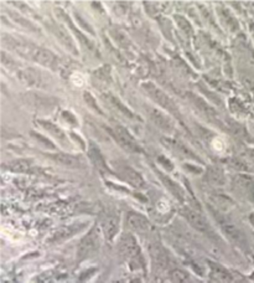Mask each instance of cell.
<instances>
[{"mask_svg":"<svg viewBox=\"0 0 254 283\" xmlns=\"http://www.w3.org/2000/svg\"><path fill=\"white\" fill-rule=\"evenodd\" d=\"M11 47L19 54V55L24 56V57L30 58L40 65L45 66L49 68H55L57 66V56L52 51L48 50L42 46L32 44L27 41H19V40L10 39Z\"/></svg>","mask_w":254,"mask_h":283,"instance_id":"obj_1","label":"cell"},{"mask_svg":"<svg viewBox=\"0 0 254 283\" xmlns=\"http://www.w3.org/2000/svg\"><path fill=\"white\" fill-rule=\"evenodd\" d=\"M118 251L122 258L126 259L133 270L144 268L145 262L144 258H143L142 250H140L139 244L131 233L126 232L121 236Z\"/></svg>","mask_w":254,"mask_h":283,"instance_id":"obj_2","label":"cell"},{"mask_svg":"<svg viewBox=\"0 0 254 283\" xmlns=\"http://www.w3.org/2000/svg\"><path fill=\"white\" fill-rule=\"evenodd\" d=\"M101 235H103L102 230L96 225L83 236V239L81 240L78 249H77V261L78 262L91 258L100 251Z\"/></svg>","mask_w":254,"mask_h":283,"instance_id":"obj_3","label":"cell"},{"mask_svg":"<svg viewBox=\"0 0 254 283\" xmlns=\"http://www.w3.org/2000/svg\"><path fill=\"white\" fill-rule=\"evenodd\" d=\"M142 87L143 89L147 92L148 96H149L156 105H159L160 107H163L164 110L168 111L171 114L176 115V117H180L178 107L176 106V103L174 102L173 98L169 97L163 89H160L159 87L155 86L152 82H144V84L142 85Z\"/></svg>","mask_w":254,"mask_h":283,"instance_id":"obj_4","label":"cell"},{"mask_svg":"<svg viewBox=\"0 0 254 283\" xmlns=\"http://www.w3.org/2000/svg\"><path fill=\"white\" fill-rule=\"evenodd\" d=\"M110 134L113 136V138L117 141L119 145H121L123 149L128 150V152L133 153H139L142 152V148L140 145L136 143V141L134 139V137L127 131L124 127L122 126H113L110 128Z\"/></svg>","mask_w":254,"mask_h":283,"instance_id":"obj_5","label":"cell"},{"mask_svg":"<svg viewBox=\"0 0 254 283\" xmlns=\"http://www.w3.org/2000/svg\"><path fill=\"white\" fill-rule=\"evenodd\" d=\"M181 214H182V216L185 218V220H186L195 230H197L201 233H204V235L213 236L212 227H211V225L208 224V221L204 219V216H202L199 211H195V210L186 207V209L182 210Z\"/></svg>","mask_w":254,"mask_h":283,"instance_id":"obj_6","label":"cell"},{"mask_svg":"<svg viewBox=\"0 0 254 283\" xmlns=\"http://www.w3.org/2000/svg\"><path fill=\"white\" fill-rule=\"evenodd\" d=\"M126 226L130 231L138 233H147L152 230V223L144 215L135 211L127 212Z\"/></svg>","mask_w":254,"mask_h":283,"instance_id":"obj_7","label":"cell"},{"mask_svg":"<svg viewBox=\"0 0 254 283\" xmlns=\"http://www.w3.org/2000/svg\"><path fill=\"white\" fill-rule=\"evenodd\" d=\"M145 111H147V113L149 114V118L152 121V123H154L157 128H160L163 132H165V133H173L174 122L168 114H165V113L161 110H159V108L152 107V106L145 108Z\"/></svg>","mask_w":254,"mask_h":283,"instance_id":"obj_8","label":"cell"},{"mask_svg":"<svg viewBox=\"0 0 254 283\" xmlns=\"http://www.w3.org/2000/svg\"><path fill=\"white\" fill-rule=\"evenodd\" d=\"M48 155L49 159L53 160L56 164L62 165V167H66V168H71V169H78V168H83L86 163L83 162V159L77 155H72V154H67V153H53V154H46Z\"/></svg>","mask_w":254,"mask_h":283,"instance_id":"obj_9","label":"cell"},{"mask_svg":"<svg viewBox=\"0 0 254 283\" xmlns=\"http://www.w3.org/2000/svg\"><path fill=\"white\" fill-rule=\"evenodd\" d=\"M119 225L121 221L119 218L114 214H108L101 221V230H102L103 236L107 241H113L114 237L119 232Z\"/></svg>","mask_w":254,"mask_h":283,"instance_id":"obj_10","label":"cell"},{"mask_svg":"<svg viewBox=\"0 0 254 283\" xmlns=\"http://www.w3.org/2000/svg\"><path fill=\"white\" fill-rule=\"evenodd\" d=\"M118 174L122 176V179H124L127 183L130 184L134 188H145V180L142 174L138 173L135 169H133L129 165H118Z\"/></svg>","mask_w":254,"mask_h":283,"instance_id":"obj_11","label":"cell"},{"mask_svg":"<svg viewBox=\"0 0 254 283\" xmlns=\"http://www.w3.org/2000/svg\"><path fill=\"white\" fill-rule=\"evenodd\" d=\"M207 263L210 266L211 276H212L218 283H233L234 275L230 272V271H228L227 268L223 267L220 263L213 262V261H208Z\"/></svg>","mask_w":254,"mask_h":283,"instance_id":"obj_12","label":"cell"},{"mask_svg":"<svg viewBox=\"0 0 254 283\" xmlns=\"http://www.w3.org/2000/svg\"><path fill=\"white\" fill-rule=\"evenodd\" d=\"M51 29H52L55 36L58 39V41L62 42V45L66 47V49H67L68 51H71V53L75 54V55H77V54H78L74 39H72L71 35L68 34V32L66 31V30L63 29L62 27H58V25L53 24L52 27H51Z\"/></svg>","mask_w":254,"mask_h":283,"instance_id":"obj_13","label":"cell"},{"mask_svg":"<svg viewBox=\"0 0 254 283\" xmlns=\"http://www.w3.org/2000/svg\"><path fill=\"white\" fill-rule=\"evenodd\" d=\"M217 220H218V223H220L221 228H222V231L225 232V235L227 236L228 239L237 242V244H241V242L243 241V235H242V232L233 225V224L230 223V221H228L227 219H222V218H220V219L217 218Z\"/></svg>","mask_w":254,"mask_h":283,"instance_id":"obj_14","label":"cell"},{"mask_svg":"<svg viewBox=\"0 0 254 283\" xmlns=\"http://www.w3.org/2000/svg\"><path fill=\"white\" fill-rule=\"evenodd\" d=\"M164 142L166 143L168 148H170L174 153L178 154L180 157L191 158V159H194V160H200L199 158L196 157V154H195V153L192 152L189 147H186V145L180 143V142L173 141V139H166V141H164Z\"/></svg>","mask_w":254,"mask_h":283,"instance_id":"obj_15","label":"cell"},{"mask_svg":"<svg viewBox=\"0 0 254 283\" xmlns=\"http://www.w3.org/2000/svg\"><path fill=\"white\" fill-rule=\"evenodd\" d=\"M169 280L171 283H197L187 271L182 268H174L169 272Z\"/></svg>","mask_w":254,"mask_h":283,"instance_id":"obj_16","label":"cell"},{"mask_svg":"<svg viewBox=\"0 0 254 283\" xmlns=\"http://www.w3.org/2000/svg\"><path fill=\"white\" fill-rule=\"evenodd\" d=\"M84 225H71V226H65L61 230H58L55 235L52 236V239L50 240L51 242H60L63 240L68 239V237H72L74 235H76Z\"/></svg>","mask_w":254,"mask_h":283,"instance_id":"obj_17","label":"cell"},{"mask_svg":"<svg viewBox=\"0 0 254 283\" xmlns=\"http://www.w3.org/2000/svg\"><path fill=\"white\" fill-rule=\"evenodd\" d=\"M56 11H57V14H58V15H60L61 18H62L63 20L66 21V24H67L68 27H70V29H71L72 31L75 32V35H76V36L78 37L79 40H81V42H82V44H83L84 46L87 47V49H93V45H92V42L89 41V39H88V37H86V36H84V35L82 34V32L79 31V30H77L76 25H75V24L72 23V20H71V19H70V16H68L67 14H65V13H63L62 10H56Z\"/></svg>","mask_w":254,"mask_h":283,"instance_id":"obj_18","label":"cell"},{"mask_svg":"<svg viewBox=\"0 0 254 283\" xmlns=\"http://www.w3.org/2000/svg\"><path fill=\"white\" fill-rule=\"evenodd\" d=\"M37 123L40 124V126L42 127V128L45 129L46 132H49V133L51 134L52 137H55L56 139H58L60 142H62V143H66L67 142V137H66L65 132L62 131V129L60 128L58 126H56V124H53L52 122H49V121H39Z\"/></svg>","mask_w":254,"mask_h":283,"instance_id":"obj_19","label":"cell"},{"mask_svg":"<svg viewBox=\"0 0 254 283\" xmlns=\"http://www.w3.org/2000/svg\"><path fill=\"white\" fill-rule=\"evenodd\" d=\"M88 154H89V159H91L92 163L96 165V168H97L98 170L110 171L109 168L107 167V164H105V160H104V158H103L102 153H101L100 150L95 147V145H92V147L89 148Z\"/></svg>","mask_w":254,"mask_h":283,"instance_id":"obj_20","label":"cell"},{"mask_svg":"<svg viewBox=\"0 0 254 283\" xmlns=\"http://www.w3.org/2000/svg\"><path fill=\"white\" fill-rule=\"evenodd\" d=\"M31 167V162L26 159H18L5 164V169L14 171V173H25Z\"/></svg>","mask_w":254,"mask_h":283,"instance_id":"obj_21","label":"cell"},{"mask_svg":"<svg viewBox=\"0 0 254 283\" xmlns=\"http://www.w3.org/2000/svg\"><path fill=\"white\" fill-rule=\"evenodd\" d=\"M107 100L110 105L115 106V108H117L118 111H121L124 115H127V117H129V118H135L134 113L131 112L128 107H126V106H124L123 103L118 100V98L115 97V96H113V94H107Z\"/></svg>","mask_w":254,"mask_h":283,"instance_id":"obj_22","label":"cell"},{"mask_svg":"<svg viewBox=\"0 0 254 283\" xmlns=\"http://www.w3.org/2000/svg\"><path fill=\"white\" fill-rule=\"evenodd\" d=\"M161 179H163V181L165 183L166 188H168L169 190H170V192L173 193L176 198H178V199L183 200V192H182V189L180 188V185H178L175 181H173L171 179H169L168 176H165V175H161Z\"/></svg>","mask_w":254,"mask_h":283,"instance_id":"obj_23","label":"cell"},{"mask_svg":"<svg viewBox=\"0 0 254 283\" xmlns=\"http://www.w3.org/2000/svg\"><path fill=\"white\" fill-rule=\"evenodd\" d=\"M207 176L210 179L212 183L218 184V185H222L225 183V175H223L222 170L218 168H210L207 170Z\"/></svg>","mask_w":254,"mask_h":283,"instance_id":"obj_24","label":"cell"},{"mask_svg":"<svg viewBox=\"0 0 254 283\" xmlns=\"http://www.w3.org/2000/svg\"><path fill=\"white\" fill-rule=\"evenodd\" d=\"M32 136H34V138L36 139L37 142H40L44 147H46V148H50V149H56V147H55V144H53L52 142L50 141L49 138H46V137H44L42 134H39V133H35V132H32Z\"/></svg>","mask_w":254,"mask_h":283,"instance_id":"obj_25","label":"cell"},{"mask_svg":"<svg viewBox=\"0 0 254 283\" xmlns=\"http://www.w3.org/2000/svg\"><path fill=\"white\" fill-rule=\"evenodd\" d=\"M84 101L87 102V105L89 106V107H92L93 110L96 111V112H98V113H102V111L98 108V106H97V103H96V101H95V98H93V96H92L91 93H88V92H84Z\"/></svg>","mask_w":254,"mask_h":283,"instance_id":"obj_26","label":"cell"},{"mask_svg":"<svg viewBox=\"0 0 254 283\" xmlns=\"http://www.w3.org/2000/svg\"><path fill=\"white\" fill-rule=\"evenodd\" d=\"M176 21H178V24L181 27V29L186 32V34H189V32L192 31L191 25H190L189 21L183 19V16H176Z\"/></svg>","mask_w":254,"mask_h":283,"instance_id":"obj_27","label":"cell"},{"mask_svg":"<svg viewBox=\"0 0 254 283\" xmlns=\"http://www.w3.org/2000/svg\"><path fill=\"white\" fill-rule=\"evenodd\" d=\"M233 275H234L233 283H252L251 281L247 280V278L243 277L242 275H238V273H233Z\"/></svg>","mask_w":254,"mask_h":283,"instance_id":"obj_28","label":"cell"},{"mask_svg":"<svg viewBox=\"0 0 254 283\" xmlns=\"http://www.w3.org/2000/svg\"><path fill=\"white\" fill-rule=\"evenodd\" d=\"M159 162L161 163V164H165L166 165V169H169V170H171V169H173V164H171V163L169 162V160H166L164 157H160Z\"/></svg>","mask_w":254,"mask_h":283,"instance_id":"obj_29","label":"cell"},{"mask_svg":"<svg viewBox=\"0 0 254 283\" xmlns=\"http://www.w3.org/2000/svg\"><path fill=\"white\" fill-rule=\"evenodd\" d=\"M129 283H142V281H140L139 278H134V280H131Z\"/></svg>","mask_w":254,"mask_h":283,"instance_id":"obj_30","label":"cell"},{"mask_svg":"<svg viewBox=\"0 0 254 283\" xmlns=\"http://www.w3.org/2000/svg\"><path fill=\"white\" fill-rule=\"evenodd\" d=\"M112 283H126V281H124V280H117V281H114V282H112Z\"/></svg>","mask_w":254,"mask_h":283,"instance_id":"obj_31","label":"cell"}]
</instances>
